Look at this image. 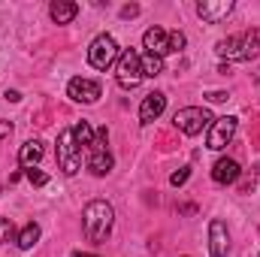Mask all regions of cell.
I'll return each mask as SVG.
<instances>
[{"label": "cell", "mask_w": 260, "mask_h": 257, "mask_svg": "<svg viewBox=\"0 0 260 257\" xmlns=\"http://www.w3.org/2000/svg\"><path fill=\"white\" fill-rule=\"evenodd\" d=\"M9 133H12V124H9V121H0V139L9 136Z\"/></svg>", "instance_id": "484cf974"}, {"label": "cell", "mask_w": 260, "mask_h": 257, "mask_svg": "<svg viewBox=\"0 0 260 257\" xmlns=\"http://www.w3.org/2000/svg\"><path fill=\"white\" fill-rule=\"evenodd\" d=\"M118 55H121V49H118V43H115L109 34H100V37L88 46V64L94 67V70H100V73H106L109 67L115 64Z\"/></svg>", "instance_id": "277c9868"}, {"label": "cell", "mask_w": 260, "mask_h": 257, "mask_svg": "<svg viewBox=\"0 0 260 257\" xmlns=\"http://www.w3.org/2000/svg\"><path fill=\"white\" fill-rule=\"evenodd\" d=\"M142 46L148 49V55L164 58V55H170V34H167L164 27H148V30L142 34Z\"/></svg>", "instance_id": "7c38bea8"}, {"label": "cell", "mask_w": 260, "mask_h": 257, "mask_svg": "<svg viewBox=\"0 0 260 257\" xmlns=\"http://www.w3.org/2000/svg\"><path fill=\"white\" fill-rule=\"evenodd\" d=\"M227 97H230L227 91H209V94H206V100H209V103H224Z\"/></svg>", "instance_id": "cb8c5ba5"}, {"label": "cell", "mask_w": 260, "mask_h": 257, "mask_svg": "<svg viewBox=\"0 0 260 257\" xmlns=\"http://www.w3.org/2000/svg\"><path fill=\"white\" fill-rule=\"evenodd\" d=\"M185 49V34L182 30H173L170 34V52H182Z\"/></svg>", "instance_id": "7402d4cb"}, {"label": "cell", "mask_w": 260, "mask_h": 257, "mask_svg": "<svg viewBox=\"0 0 260 257\" xmlns=\"http://www.w3.org/2000/svg\"><path fill=\"white\" fill-rule=\"evenodd\" d=\"M164 109H167V94L154 91V94H148V97L142 100V106H139V121H142V124H151V121H157V118L164 115Z\"/></svg>", "instance_id": "4fadbf2b"}, {"label": "cell", "mask_w": 260, "mask_h": 257, "mask_svg": "<svg viewBox=\"0 0 260 257\" xmlns=\"http://www.w3.org/2000/svg\"><path fill=\"white\" fill-rule=\"evenodd\" d=\"M49 15H52L55 24H70L79 15V3H73V0H55L49 6Z\"/></svg>", "instance_id": "2e32d148"}, {"label": "cell", "mask_w": 260, "mask_h": 257, "mask_svg": "<svg viewBox=\"0 0 260 257\" xmlns=\"http://www.w3.org/2000/svg\"><path fill=\"white\" fill-rule=\"evenodd\" d=\"M164 73V58H157V55H142V76H148V79H154V76H160Z\"/></svg>", "instance_id": "d6986e66"}, {"label": "cell", "mask_w": 260, "mask_h": 257, "mask_svg": "<svg viewBox=\"0 0 260 257\" xmlns=\"http://www.w3.org/2000/svg\"><path fill=\"white\" fill-rule=\"evenodd\" d=\"M100 94H103V91H100V82L85 79V76H76V79H70V85H67V97L76 100V103H97Z\"/></svg>", "instance_id": "9c48e42d"}, {"label": "cell", "mask_w": 260, "mask_h": 257, "mask_svg": "<svg viewBox=\"0 0 260 257\" xmlns=\"http://www.w3.org/2000/svg\"><path fill=\"white\" fill-rule=\"evenodd\" d=\"M73 133H76V142H79V148H91L94 145V127L88 124V121H79L76 127H73Z\"/></svg>", "instance_id": "ac0fdd59"}, {"label": "cell", "mask_w": 260, "mask_h": 257, "mask_svg": "<svg viewBox=\"0 0 260 257\" xmlns=\"http://www.w3.org/2000/svg\"><path fill=\"white\" fill-rule=\"evenodd\" d=\"M209 251H212V257H227V251H230V233L221 218H215L209 224Z\"/></svg>", "instance_id": "8fae6325"}, {"label": "cell", "mask_w": 260, "mask_h": 257, "mask_svg": "<svg viewBox=\"0 0 260 257\" xmlns=\"http://www.w3.org/2000/svg\"><path fill=\"white\" fill-rule=\"evenodd\" d=\"M176 127L182 130V133H188V136H197V133H203V130L209 127L215 118H212V112L209 109H203V106H185V109H179L176 112Z\"/></svg>", "instance_id": "52a82bcc"}, {"label": "cell", "mask_w": 260, "mask_h": 257, "mask_svg": "<svg viewBox=\"0 0 260 257\" xmlns=\"http://www.w3.org/2000/svg\"><path fill=\"white\" fill-rule=\"evenodd\" d=\"M239 164L233 160V157H221L215 167H212V179H215V185H233L236 179H239Z\"/></svg>", "instance_id": "5bb4252c"}, {"label": "cell", "mask_w": 260, "mask_h": 257, "mask_svg": "<svg viewBox=\"0 0 260 257\" xmlns=\"http://www.w3.org/2000/svg\"><path fill=\"white\" fill-rule=\"evenodd\" d=\"M133 15H139V6H136V3H130V6L121 9V18H133Z\"/></svg>", "instance_id": "d4e9b609"}, {"label": "cell", "mask_w": 260, "mask_h": 257, "mask_svg": "<svg viewBox=\"0 0 260 257\" xmlns=\"http://www.w3.org/2000/svg\"><path fill=\"white\" fill-rule=\"evenodd\" d=\"M43 154H46V145H43L40 139H30V142H24V145L18 148V164H21L24 170H30V167H37V164L43 160Z\"/></svg>", "instance_id": "9a60e30c"}, {"label": "cell", "mask_w": 260, "mask_h": 257, "mask_svg": "<svg viewBox=\"0 0 260 257\" xmlns=\"http://www.w3.org/2000/svg\"><path fill=\"white\" fill-rule=\"evenodd\" d=\"M236 127H239V118H233V115H221V118H215V121L209 124V133H206V145H209L212 151L227 148L230 139L236 136Z\"/></svg>", "instance_id": "ba28073f"}, {"label": "cell", "mask_w": 260, "mask_h": 257, "mask_svg": "<svg viewBox=\"0 0 260 257\" xmlns=\"http://www.w3.org/2000/svg\"><path fill=\"white\" fill-rule=\"evenodd\" d=\"M24 176H27V182H30V185H37V188L49 182V176H46L43 170H37V167H30V170H24Z\"/></svg>", "instance_id": "ffe728a7"}, {"label": "cell", "mask_w": 260, "mask_h": 257, "mask_svg": "<svg viewBox=\"0 0 260 257\" xmlns=\"http://www.w3.org/2000/svg\"><path fill=\"white\" fill-rule=\"evenodd\" d=\"M115 79H118V85L121 88H136L145 76H142V55L136 52V49H121V55H118V73H115Z\"/></svg>", "instance_id": "5b68a950"}, {"label": "cell", "mask_w": 260, "mask_h": 257, "mask_svg": "<svg viewBox=\"0 0 260 257\" xmlns=\"http://www.w3.org/2000/svg\"><path fill=\"white\" fill-rule=\"evenodd\" d=\"M15 242H18V248H21V251H30V248L40 242V224H37V221L24 224V227H21V233L15 236Z\"/></svg>", "instance_id": "e0dca14e"}, {"label": "cell", "mask_w": 260, "mask_h": 257, "mask_svg": "<svg viewBox=\"0 0 260 257\" xmlns=\"http://www.w3.org/2000/svg\"><path fill=\"white\" fill-rule=\"evenodd\" d=\"M106 142H109V130L100 127L94 145L88 148V170H91L94 176H109V173H112V154H109Z\"/></svg>", "instance_id": "8992f818"}, {"label": "cell", "mask_w": 260, "mask_h": 257, "mask_svg": "<svg viewBox=\"0 0 260 257\" xmlns=\"http://www.w3.org/2000/svg\"><path fill=\"white\" fill-rule=\"evenodd\" d=\"M6 100H12V103H18V100H21V94H18V91H6Z\"/></svg>", "instance_id": "4316f807"}, {"label": "cell", "mask_w": 260, "mask_h": 257, "mask_svg": "<svg viewBox=\"0 0 260 257\" xmlns=\"http://www.w3.org/2000/svg\"><path fill=\"white\" fill-rule=\"evenodd\" d=\"M58 167L64 176H76L82 170V148L76 142L73 127L61 130V136H58Z\"/></svg>", "instance_id": "3957f363"}, {"label": "cell", "mask_w": 260, "mask_h": 257, "mask_svg": "<svg viewBox=\"0 0 260 257\" xmlns=\"http://www.w3.org/2000/svg\"><path fill=\"white\" fill-rule=\"evenodd\" d=\"M12 236H15V224H12L9 218H0V245L9 242Z\"/></svg>", "instance_id": "44dd1931"}, {"label": "cell", "mask_w": 260, "mask_h": 257, "mask_svg": "<svg viewBox=\"0 0 260 257\" xmlns=\"http://www.w3.org/2000/svg\"><path fill=\"white\" fill-rule=\"evenodd\" d=\"M188 176H191V170H188V167H182L179 173H173V176H170V185H173V188H182V185L188 182Z\"/></svg>", "instance_id": "603a6c76"}, {"label": "cell", "mask_w": 260, "mask_h": 257, "mask_svg": "<svg viewBox=\"0 0 260 257\" xmlns=\"http://www.w3.org/2000/svg\"><path fill=\"white\" fill-rule=\"evenodd\" d=\"M233 12V0H200L197 3V15L206 24H218L221 18H227Z\"/></svg>", "instance_id": "30bf717a"}, {"label": "cell", "mask_w": 260, "mask_h": 257, "mask_svg": "<svg viewBox=\"0 0 260 257\" xmlns=\"http://www.w3.org/2000/svg\"><path fill=\"white\" fill-rule=\"evenodd\" d=\"M215 52L227 61H251L260 55V30L257 27H248L242 34H233L227 40H221L215 46Z\"/></svg>", "instance_id": "7a4b0ae2"}, {"label": "cell", "mask_w": 260, "mask_h": 257, "mask_svg": "<svg viewBox=\"0 0 260 257\" xmlns=\"http://www.w3.org/2000/svg\"><path fill=\"white\" fill-rule=\"evenodd\" d=\"M112 221H115V209L106 200H91L82 209V233H85V239L94 242V245L106 242L109 233H112Z\"/></svg>", "instance_id": "6da1fadb"}, {"label": "cell", "mask_w": 260, "mask_h": 257, "mask_svg": "<svg viewBox=\"0 0 260 257\" xmlns=\"http://www.w3.org/2000/svg\"><path fill=\"white\" fill-rule=\"evenodd\" d=\"M76 257H97V254H85V251H79V254H76Z\"/></svg>", "instance_id": "83f0119b"}]
</instances>
